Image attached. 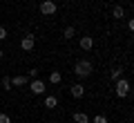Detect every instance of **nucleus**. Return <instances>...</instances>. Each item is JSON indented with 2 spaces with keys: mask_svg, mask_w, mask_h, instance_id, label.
Masks as SVG:
<instances>
[{
  "mask_svg": "<svg viewBox=\"0 0 134 123\" xmlns=\"http://www.w3.org/2000/svg\"><path fill=\"white\" fill-rule=\"evenodd\" d=\"M92 72H94V65H92L90 61H85V58H81V61L74 65V74H76L78 78H87V76H92Z\"/></svg>",
  "mask_w": 134,
  "mask_h": 123,
  "instance_id": "1",
  "label": "nucleus"
},
{
  "mask_svg": "<svg viewBox=\"0 0 134 123\" xmlns=\"http://www.w3.org/2000/svg\"><path fill=\"white\" fill-rule=\"evenodd\" d=\"M127 94H130V81L121 76V78L116 81V96H119V99H125Z\"/></svg>",
  "mask_w": 134,
  "mask_h": 123,
  "instance_id": "2",
  "label": "nucleus"
},
{
  "mask_svg": "<svg viewBox=\"0 0 134 123\" xmlns=\"http://www.w3.org/2000/svg\"><path fill=\"white\" fill-rule=\"evenodd\" d=\"M56 2H54V0H43V2H40V14L43 16H54L56 14Z\"/></svg>",
  "mask_w": 134,
  "mask_h": 123,
  "instance_id": "3",
  "label": "nucleus"
},
{
  "mask_svg": "<svg viewBox=\"0 0 134 123\" xmlns=\"http://www.w3.org/2000/svg\"><path fill=\"white\" fill-rule=\"evenodd\" d=\"M45 81H38V78H31V87H29V90L34 92V94H43L45 92Z\"/></svg>",
  "mask_w": 134,
  "mask_h": 123,
  "instance_id": "4",
  "label": "nucleus"
},
{
  "mask_svg": "<svg viewBox=\"0 0 134 123\" xmlns=\"http://www.w3.org/2000/svg\"><path fill=\"white\" fill-rule=\"evenodd\" d=\"M34 45H36V38H34L31 34H29V36H25V38H23V43H20V47H23L25 52H31V49H34Z\"/></svg>",
  "mask_w": 134,
  "mask_h": 123,
  "instance_id": "5",
  "label": "nucleus"
},
{
  "mask_svg": "<svg viewBox=\"0 0 134 123\" xmlns=\"http://www.w3.org/2000/svg\"><path fill=\"white\" fill-rule=\"evenodd\" d=\"M27 83H29V76L27 74H18V76L11 78V85H14V87H23V85H27Z\"/></svg>",
  "mask_w": 134,
  "mask_h": 123,
  "instance_id": "6",
  "label": "nucleus"
},
{
  "mask_svg": "<svg viewBox=\"0 0 134 123\" xmlns=\"http://www.w3.org/2000/svg\"><path fill=\"white\" fill-rule=\"evenodd\" d=\"M78 45H81V49H83V52H90V49L94 47V38H92V36H83Z\"/></svg>",
  "mask_w": 134,
  "mask_h": 123,
  "instance_id": "7",
  "label": "nucleus"
},
{
  "mask_svg": "<svg viewBox=\"0 0 134 123\" xmlns=\"http://www.w3.org/2000/svg\"><path fill=\"white\" fill-rule=\"evenodd\" d=\"M72 96H74V99H83V96H85V87H83V83H74V85H72Z\"/></svg>",
  "mask_w": 134,
  "mask_h": 123,
  "instance_id": "8",
  "label": "nucleus"
},
{
  "mask_svg": "<svg viewBox=\"0 0 134 123\" xmlns=\"http://www.w3.org/2000/svg\"><path fill=\"white\" fill-rule=\"evenodd\" d=\"M74 121L76 123H90V116L85 112H74Z\"/></svg>",
  "mask_w": 134,
  "mask_h": 123,
  "instance_id": "9",
  "label": "nucleus"
},
{
  "mask_svg": "<svg viewBox=\"0 0 134 123\" xmlns=\"http://www.w3.org/2000/svg\"><path fill=\"white\" fill-rule=\"evenodd\" d=\"M56 105H58V99H56V96H45V108L54 110Z\"/></svg>",
  "mask_w": 134,
  "mask_h": 123,
  "instance_id": "10",
  "label": "nucleus"
},
{
  "mask_svg": "<svg viewBox=\"0 0 134 123\" xmlns=\"http://www.w3.org/2000/svg\"><path fill=\"white\" fill-rule=\"evenodd\" d=\"M60 81H63L60 72H52V74H49V83H52V85H58Z\"/></svg>",
  "mask_w": 134,
  "mask_h": 123,
  "instance_id": "11",
  "label": "nucleus"
},
{
  "mask_svg": "<svg viewBox=\"0 0 134 123\" xmlns=\"http://www.w3.org/2000/svg\"><path fill=\"white\" fill-rule=\"evenodd\" d=\"M74 34H76V29H74V27H65V34H63V36L69 40V38H74Z\"/></svg>",
  "mask_w": 134,
  "mask_h": 123,
  "instance_id": "12",
  "label": "nucleus"
},
{
  "mask_svg": "<svg viewBox=\"0 0 134 123\" xmlns=\"http://www.w3.org/2000/svg\"><path fill=\"white\" fill-rule=\"evenodd\" d=\"M121 76H123V69H121V67H116V69H112V81H119Z\"/></svg>",
  "mask_w": 134,
  "mask_h": 123,
  "instance_id": "13",
  "label": "nucleus"
},
{
  "mask_svg": "<svg viewBox=\"0 0 134 123\" xmlns=\"http://www.w3.org/2000/svg\"><path fill=\"white\" fill-rule=\"evenodd\" d=\"M123 16H125L123 7H121V5H116V7H114V18H123Z\"/></svg>",
  "mask_w": 134,
  "mask_h": 123,
  "instance_id": "14",
  "label": "nucleus"
},
{
  "mask_svg": "<svg viewBox=\"0 0 134 123\" xmlns=\"http://www.w3.org/2000/svg\"><path fill=\"white\" fill-rule=\"evenodd\" d=\"M2 90H11V78H2Z\"/></svg>",
  "mask_w": 134,
  "mask_h": 123,
  "instance_id": "15",
  "label": "nucleus"
},
{
  "mask_svg": "<svg viewBox=\"0 0 134 123\" xmlns=\"http://www.w3.org/2000/svg\"><path fill=\"white\" fill-rule=\"evenodd\" d=\"M94 123H107V119L103 114H98V116H94Z\"/></svg>",
  "mask_w": 134,
  "mask_h": 123,
  "instance_id": "16",
  "label": "nucleus"
},
{
  "mask_svg": "<svg viewBox=\"0 0 134 123\" xmlns=\"http://www.w3.org/2000/svg\"><path fill=\"white\" fill-rule=\"evenodd\" d=\"M0 123H11L9 114H0Z\"/></svg>",
  "mask_w": 134,
  "mask_h": 123,
  "instance_id": "17",
  "label": "nucleus"
},
{
  "mask_svg": "<svg viewBox=\"0 0 134 123\" xmlns=\"http://www.w3.org/2000/svg\"><path fill=\"white\" fill-rule=\"evenodd\" d=\"M5 38H7V29L0 27V40H5Z\"/></svg>",
  "mask_w": 134,
  "mask_h": 123,
  "instance_id": "18",
  "label": "nucleus"
},
{
  "mask_svg": "<svg viewBox=\"0 0 134 123\" xmlns=\"http://www.w3.org/2000/svg\"><path fill=\"white\" fill-rule=\"evenodd\" d=\"M27 76H29V78H36V76H38V69H31Z\"/></svg>",
  "mask_w": 134,
  "mask_h": 123,
  "instance_id": "19",
  "label": "nucleus"
},
{
  "mask_svg": "<svg viewBox=\"0 0 134 123\" xmlns=\"http://www.w3.org/2000/svg\"><path fill=\"white\" fill-rule=\"evenodd\" d=\"M2 54H5V52H2V49H0V58H2Z\"/></svg>",
  "mask_w": 134,
  "mask_h": 123,
  "instance_id": "20",
  "label": "nucleus"
},
{
  "mask_svg": "<svg viewBox=\"0 0 134 123\" xmlns=\"http://www.w3.org/2000/svg\"><path fill=\"white\" fill-rule=\"evenodd\" d=\"M56 123H60V121H56Z\"/></svg>",
  "mask_w": 134,
  "mask_h": 123,
  "instance_id": "21",
  "label": "nucleus"
}]
</instances>
